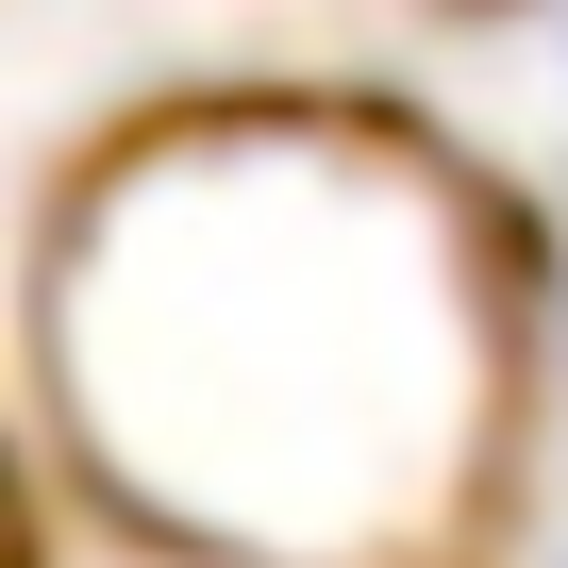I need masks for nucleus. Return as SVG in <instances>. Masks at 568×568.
I'll return each instance as SVG.
<instances>
[{"label": "nucleus", "mask_w": 568, "mask_h": 568, "mask_svg": "<svg viewBox=\"0 0 568 568\" xmlns=\"http://www.w3.org/2000/svg\"><path fill=\"white\" fill-rule=\"evenodd\" d=\"M551 318H568V267H551Z\"/></svg>", "instance_id": "f257e3e1"}]
</instances>
